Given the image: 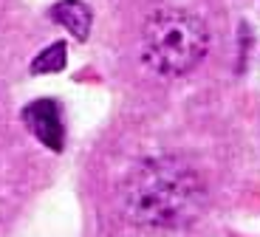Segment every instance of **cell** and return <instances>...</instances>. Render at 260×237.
<instances>
[{
  "label": "cell",
  "mask_w": 260,
  "mask_h": 237,
  "mask_svg": "<svg viewBox=\"0 0 260 237\" xmlns=\"http://www.w3.org/2000/svg\"><path fill=\"white\" fill-rule=\"evenodd\" d=\"M51 17L59 26H65L77 40H85L91 31V9L82 0H59L57 6H51Z\"/></svg>",
  "instance_id": "277c9868"
},
{
  "label": "cell",
  "mask_w": 260,
  "mask_h": 237,
  "mask_svg": "<svg viewBox=\"0 0 260 237\" xmlns=\"http://www.w3.org/2000/svg\"><path fill=\"white\" fill-rule=\"evenodd\" d=\"M204 206V178L184 158L153 155L124 175L122 209L142 229H184L201 218Z\"/></svg>",
  "instance_id": "6da1fadb"
},
{
  "label": "cell",
  "mask_w": 260,
  "mask_h": 237,
  "mask_svg": "<svg viewBox=\"0 0 260 237\" xmlns=\"http://www.w3.org/2000/svg\"><path fill=\"white\" fill-rule=\"evenodd\" d=\"M62 65H65V45L62 43H54L31 62V71L43 74V71H59Z\"/></svg>",
  "instance_id": "5b68a950"
},
{
  "label": "cell",
  "mask_w": 260,
  "mask_h": 237,
  "mask_svg": "<svg viewBox=\"0 0 260 237\" xmlns=\"http://www.w3.org/2000/svg\"><path fill=\"white\" fill-rule=\"evenodd\" d=\"M209 28L189 9H158L144 20L142 62L158 77H184L204 59Z\"/></svg>",
  "instance_id": "7a4b0ae2"
},
{
  "label": "cell",
  "mask_w": 260,
  "mask_h": 237,
  "mask_svg": "<svg viewBox=\"0 0 260 237\" xmlns=\"http://www.w3.org/2000/svg\"><path fill=\"white\" fill-rule=\"evenodd\" d=\"M23 122H26V127L46 147L62 150V119H59V108L51 99H37V102H31L23 110Z\"/></svg>",
  "instance_id": "3957f363"
}]
</instances>
